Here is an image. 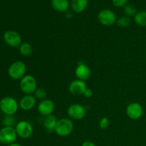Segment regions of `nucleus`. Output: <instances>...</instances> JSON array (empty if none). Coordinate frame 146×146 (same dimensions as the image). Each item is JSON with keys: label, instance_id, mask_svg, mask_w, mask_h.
Returning <instances> with one entry per match:
<instances>
[{"label": "nucleus", "instance_id": "nucleus-1", "mask_svg": "<svg viewBox=\"0 0 146 146\" xmlns=\"http://www.w3.org/2000/svg\"><path fill=\"white\" fill-rule=\"evenodd\" d=\"M74 129V125L72 120L70 118H63L58 120L54 132L61 137L68 136L72 133Z\"/></svg>", "mask_w": 146, "mask_h": 146}, {"label": "nucleus", "instance_id": "nucleus-2", "mask_svg": "<svg viewBox=\"0 0 146 146\" xmlns=\"http://www.w3.org/2000/svg\"><path fill=\"white\" fill-rule=\"evenodd\" d=\"M19 107L15 98L5 96L0 100V110L5 115H13L17 113Z\"/></svg>", "mask_w": 146, "mask_h": 146}, {"label": "nucleus", "instance_id": "nucleus-3", "mask_svg": "<svg viewBox=\"0 0 146 146\" xmlns=\"http://www.w3.org/2000/svg\"><path fill=\"white\" fill-rule=\"evenodd\" d=\"M27 72V65L22 61H17L12 63L9 67V76L12 79H21Z\"/></svg>", "mask_w": 146, "mask_h": 146}, {"label": "nucleus", "instance_id": "nucleus-4", "mask_svg": "<svg viewBox=\"0 0 146 146\" xmlns=\"http://www.w3.org/2000/svg\"><path fill=\"white\" fill-rule=\"evenodd\" d=\"M20 89L25 94H33L37 89V81L31 75H26L20 81Z\"/></svg>", "mask_w": 146, "mask_h": 146}, {"label": "nucleus", "instance_id": "nucleus-5", "mask_svg": "<svg viewBox=\"0 0 146 146\" xmlns=\"http://www.w3.org/2000/svg\"><path fill=\"white\" fill-rule=\"evenodd\" d=\"M17 134L14 127L4 126L0 129V143L5 145L14 143L17 140Z\"/></svg>", "mask_w": 146, "mask_h": 146}, {"label": "nucleus", "instance_id": "nucleus-6", "mask_svg": "<svg viewBox=\"0 0 146 146\" xmlns=\"http://www.w3.org/2000/svg\"><path fill=\"white\" fill-rule=\"evenodd\" d=\"M15 130L17 135L23 139L30 138L33 134L32 125L29 122L26 121H21L17 123L15 125Z\"/></svg>", "mask_w": 146, "mask_h": 146}, {"label": "nucleus", "instance_id": "nucleus-7", "mask_svg": "<svg viewBox=\"0 0 146 146\" xmlns=\"http://www.w3.org/2000/svg\"><path fill=\"white\" fill-rule=\"evenodd\" d=\"M4 40L6 44L12 48H19L22 44V38L17 31L8 30L4 34Z\"/></svg>", "mask_w": 146, "mask_h": 146}, {"label": "nucleus", "instance_id": "nucleus-8", "mask_svg": "<svg viewBox=\"0 0 146 146\" xmlns=\"http://www.w3.org/2000/svg\"><path fill=\"white\" fill-rule=\"evenodd\" d=\"M67 113L70 118L75 121L81 120L86 116V110L84 106L75 104L70 106L67 110Z\"/></svg>", "mask_w": 146, "mask_h": 146}, {"label": "nucleus", "instance_id": "nucleus-9", "mask_svg": "<svg viewBox=\"0 0 146 146\" xmlns=\"http://www.w3.org/2000/svg\"><path fill=\"white\" fill-rule=\"evenodd\" d=\"M98 19L102 25L110 27L116 23V16L115 13L110 9H103L98 13Z\"/></svg>", "mask_w": 146, "mask_h": 146}, {"label": "nucleus", "instance_id": "nucleus-10", "mask_svg": "<svg viewBox=\"0 0 146 146\" xmlns=\"http://www.w3.org/2000/svg\"><path fill=\"white\" fill-rule=\"evenodd\" d=\"M126 114L130 119L136 121L142 117L143 114V108L139 103H131L126 108Z\"/></svg>", "mask_w": 146, "mask_h": 146}, {"label": "nucleus", "instance_id": "nucleus-11", "mask_svg": "<svg viewBox=\"0 0 146 146\" xmlns=\"http://www.w3.org/2000/svg\"><path fill=\"white\" fill-rule=\"evenodd\" d=\"M86 84L84 81L79 79H75L70 83L68 86V91L73 96L84 95V92L86 90Z\"/></svg>", "mask_w": 146, "mask_h": 146}, {"label": "nucleus", "instance_id": "nucleus-12", "mask_svg": "<svg viewBox=\"0 0 146 146\" xmlns=\"http://www.w3.org/2000/svg\"><path fill=\"white\" fill-rule=\"evenodd\" d=\"M55 109V104L54 101L50 99H45L40 101L37 106V111L43 116H48L51 115Z\"/></svg>", "mask_w": 146, "mask_h": 146}, {"label": "nucleus", "instance_id": "nucleus-13", "mask_svg": "<svg viewBox=\"0 0 146 146\" xmlns=\"http://www.w3.org/2000/svg\"><path fill=\"white\" fill-rule=\"evenodd\" d=\"M36 99L32 94H25V96L20 99L19 106L22 110L25 111H30L35 106Z\"/></svg>", "mask_w": 146, "mask_h": 146}, {"label": "nucleus", "instance_id": "nucleus-14", "mask_svg": "<svg viewBox=\"0 0 146 146\" xmlns=\"http://www.w3.org/2000/svg\"><path fill=\"white\" fill-rule=\"evenodd\" d=\"M75 75L77 77V79L87 81L89 79L91 76V71L89 67L86 65L84 63L78 64L75 70Z\"/></svg>", "mask_w": 146, "mask_h": 146}, {"label": "nucleus", "instance_id": "nucleus-15", "mask_svg": "<svg viewBox=\"0 0 146 146\" xmlns=\"http://www.w3.org/2000/svg\"><path fill=\"white\" fill-rule=\"evenodd\" d=\"M57 122H58V119L53 114L46 117L44 121V127L45 128L46 131L48 133L54 132Z\"/></svg>", "mask_w": 146, "mask_h": 146}, {"label": "nucleus", "instance_id": "nucleus-16", "mask_svg": "<svg viewBox=\"0 0 146 146\" xmlns=\"http://www.w3.org/2000/svg\"><path fill=\"white\" fill-rule=\"evenodd\" d=\"M51 4L53 9L58 12H65L69 7L68 0H51Z\"/></svg>", "mask_w": 146, "mask_h": 146}, {"label": "nucleus", "instance_id": "nucleus-17", "mask_svg": "<svg viewBox=\"0 0 146 146\" xmlns=\"http://www.w3.org/2000/svg\"><path fill=\"white\" fill-rule=\"evenodd\" d=\"M88 3V0H71V9L75 13L79 14V13L83 12L86 9Z\"/></svg>", "mask_w": 146, "mask_h": 146}, {"label": "nucleus", "instance_id": "nucleus-18", "mask_svg": "<svg viewBox=\"0 0 146 146\" xmlns=\"http://www.w3.org/2000/svg\"><path fill=\"white\" fill-rule=\"evenodd\" d=\"M34 48L31 44L27 42H24L21 44L19 46V53L21 55L24 56L25 57H28L32 54Z\"/></svg>", "mask_w": 146, "mask_h": 146}, {"label": "nucleus", "instance_id": "nucleus-19", "mask_svg": "<svg viewBox=\"0 0 146 146\" xmlns=\"http://www.w3.org/2000/svg\"><path fill=\"white\" fill-rule=\"evenodd\" d=\"M134 21L141 27H146V11H138L134 16Z\"/></svg>", "mask_w": 146, "mask_h": 146}, {"label": "nucleus", "instance_id": "nucleus-20", "mask_svg": "<svg viewBox=\"0 0 146 146\" xmlns=\"http://www.w3.org/2000/svg\"><path fill=\"white\" fill-rule=\"evenodd\" d=\"M131 19L129 18V17H127V16L121 17V18H119L116 21L117 25L121 27V28H125V27H128L131 24Z\"/></svg>", "mask_w": 146, "mask_h": 146}, {"label": "nucleus", "instance_id": "nucleus-21", "mask_svg": "<svg viewBox=\"0 0 146 146\" xmlns=\"http://www.w3.org/2000/svg\"><path fill=\"white\" fill-rule=\"evenodd\" d=\"M34 97L36 98V100H39V101H43V100L46 99V96H47V93L45 89L42 88H37L36 90V91L34 92Z\"/></svg>", "mask_w": 146, "mask_h": 146}, {"label": "nucleus", "instance_id": "nucleus-22", "mask_svg": "<svg viewBox=\"0 0 146 146\" xmlns=\"http://www.w3.org/2000/svg\"><path fill=\"white\" fill-rule=\"evenodd\" d=\"M124 13L126 14L127 17H132L135 16L137 13V9L135 7L133 4H127L123 8Z\"/></svg>", "mask_w": 146, "mask_h": 146}, {"label": "nucleus", "instance_id": "nucleus-23", "mask_svg": "<svg viewBox=\"0 0 146 146\" xmlns=\"http://www.w3.org/2000/svg\"><path fill=\"white\" fill-rule=\"evenodd\" d=\"M2 124L4 126L14 127L15 125V118L13 115H5L2 121Z\"/></svg>", "mask_w": 146, "mask_h": 146}, {"label": "nucleus", "instance_id": "nucleus-24", "mask_svg": "<svg viewBox=\"0 0 146 146\" xmlns=\"http://www.w3.org/2000/svg\"><path fill=\"white\" fill-rule=\"evenodd\" d=\"M109 126V120L107 117H103L99 121V128L101 129H106Z\"/></svg>", "mask_w": 146, "mask_h": 146}, {"label": "nucleus", "instance_id": "nucleus-25", "mask_svg": "<svg viewBox=\"0 0 146 146\" xmlns=\"http://www.w3.org/2000/svg\"><path fill=\"white\" fill-rule=\"evenodd\" d=\"M128 1V0H112V3L115 7L121 8V7H125Z\"/></svg>", "mask_w": 146, "mask_h": 146}, {"label": "nucleus", "instance_id": "nucleus-26", "mask_svg": "<svg viewBox=\"0 0 146 146\" xmlns=\"http://www.w3.org/2000/svg\"><path fill=\"white\" fill-rule=\"evenodd\" d=\"M93 94H94V93H93L92 89L87 88L86 90L85 91V92H84V96L86 98H91V97L93 96Z\"/></svg>", "mask_w": 146, "mask_h": 146}, {"label": "nucleus", "instance_id": "nucleus-27", "mask_svg": "<svg viewBox=\"0 0 146 146\" xmlns=\"http://www.w3.org/2000/svg\"><path fill=\"white\" fill-rule=\"evenodd\" d=\"M81 146H96V144L94 143L91 142V141H86L83 143L82 145Z\"/></svg>", "mask_w": 146, "mask_h": 146}, {"label": "nucleus", "instance_id": "nucleus-28", "mask_svg": "<svg viewBox=\"0 0 146 146\" xmlns=\"http://www.w3.org/2000/svg\"><path fill=\"white\" fill-rule=\"evenodd\" d=\"M7 146H22V145H20V144H19V143H14L9 144V145H8Z\"/></svg>", "mask_w": 146, "mask_h": 146}]
</instances>
